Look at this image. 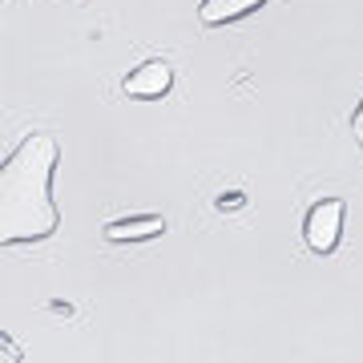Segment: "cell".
<instances>
[{"mask_svg": "<svg viewBox=\"0 0 363 363\" xmlns=\"http://www.w3.org/2000/svg\"><path fill=\"white\" fill-rule=\"evenodd\" d=\"M234 206H242V194H238V190L226 194V198H218V210H234Z\"/></svg>", "mask_w": 363, "mask_h": 363, "instance_id": "7", "label": "cell"}, {"mask_svg": "<svg viewBox=\"0 0 363 363\" xmlns=\"http://www.w3.org/2000/svg\"><path fill=\"white\" fill-rule=\"evenodd\" d=\"M109 242H150L166 234V218L162 214H130V218H109L101 226Z\"/></svg>", "mask_w": 363, "mask_h": 363, "instance_id": "4", "label": "cell"}, {"mask_svg": "<svg viewBox=\"0 0 363 363\" xmlns=\"http://www.w3.org/2000/svg\"><path fill=\"white\" fill-rule=\"evenodd\" d=\"M343 218H347V202L343 198H323V202H315L307 210V218H303V242L307 250L315 255H331L339 247V238H343Z\"/></svg>", "mask_w": 363, "mask_h": 363, "instance_id": "2", "label": "cell"}, {"mask_svg": "<svg viewBox=\"0 0 363 363\" xmlns=\"http://www.w3.org/2000/svg\"><path fill=\"white\" fill-rule=\"evenodd\" d=\"M271 0H202L198 4V21L206 28H222L234 25V21H247V16L262 13Z\"/></svg>", "mask_w": 363, "mask_h": 363, "instance_id": "5", "label": "cell"}, {"mask_svg": "<svg viewBox=\"0 0 363 363\" xmlns=\"http://www.w3.org/2000/svg\"><path fill=\"white\" fill-rule=\"evenodd\" d=\"M174 89V69L162 61V57H145L142 65H133L125 77H121V93L133 97V101H157Z\"/></svg>", "mask_w": 363, "mask_h": 363, "instance_id": "3", "label": "cell"}, {"mask_svg": "<svg viewBox=\"0 0 363 363\" xmlns=\"http://www.w3.org/2000/svg\"><path fill=\"white\" fill-rule=\"evenodd\" d=\"M347 130H351V138H355V145H359V154H363V97L355 101V109L347 113Z\"/></svg>", "mask_w": 363, "mask_h": 363, "instance_id": "6", "label": "cell"}, {"mask_svg": "<svg viewBox=\"0 0 363 363\" xmlns=\"http://www.w3.org/2000/svg\"><path fill=\"white\" fill-rule=\"evenodd\" d=\"M61 145L49 130H33L0 162V247H37L61 230L52 178Z\"/></svg>", "mask_w": 363, "mask_h": 363, "instance_id": "1", "label": "cell"}]
</instances>
